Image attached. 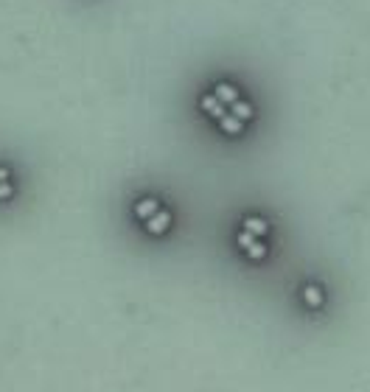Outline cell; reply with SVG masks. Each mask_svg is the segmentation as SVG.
Here are the masks:
<instances>
[{
  "mask_svg": "<svg viewBox=\"0 0 370 392\" xmlns=\"http://www.w3.org/2000/svg\"><path fill=\"white\" fill-rule=\"evenodd\" d=\"M165 227H168V213H160V216L152 221V233H163Z\"/></svg>",
  "mask_w": 370,
  "mask_h": 392,
  "instance_id": "6da1fadb",
  "label": "cell"
},
{
  "mask_svg": "<svg viewBox=\"0 0 370 392\" xmlns=\"http://www.w3.org/2000/svg\"><path fill=\"white\" fill-rule=\"evenodd\" d=\"M155 208H157V202H152V199L140 202V205H138V216H149V213H152Z\"/></svg>",
  "mask_w": 370,
  "mask_h": 392,
  "instance_id": "7a4b0ae2",
  "label": "cell"
},
{
  "mask_svg": "<svg viewBox=\"0 0 370 392\" xmlns=\"http://www.w3.org/2000/svg\"><path fill=\"white\" fill-rule=\"evenodd\" d=\"M247 230H255V233H264V221H258V218H247Z\"/></svg>",
  "mask_w": 370,
  "mask_h": 392,
  "instance_id": "3957f363",
  "label": "cell"
},
{
  "mask_svg": "<svg viewBox=\"0 0 370 392\" xmlns=\"http://www.w3.org/2000/svg\"><path fill=\"white\" fill-rule=\"evenodd\" d=\"M306 297H309V303H311V305H317L320 300H323V297H317V288H309V291H306Z\"/></svg>",
  "mask_w": 370,
  "mask_h": 392,
  "instance_id": "277c9868",
  "label": "cell"
},
{
  "mask_svg": "<svg viewBox=\"0 0 370 392\" xmlns=\"http://www.w3.org/2000/svg\"><path fill=\"white\" fill-rule=\"evenodd\" d=\"M11 193V188H0V196H9Z\"/></svg>",
  "mask_w": 370,
  "mask_h": 392,
  "instance_id": "5b68a950",
  "label": "cell"
}]
</instances>
